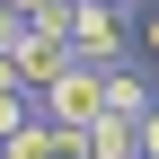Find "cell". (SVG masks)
Wrapping results in <instances>:
<instances>
[{
  "mask_svg": "<svg viewBox=\"0 0 159 159\" xmlns=\"http://www.w3.org/2000/svg\"><path fill=\"white\" fill-rule=\"evenodd\" d=\"M124 44H133V9H115V0H71V62L106 71V62H124Z\"/></svg>",
  "mask_w": 159,
  "mask_h": 159,
  "instance_id": "obj_1",
  "label": "cell"
},
{
  "mask_svg": "<svg viewBox=\"0 0 159 159\" xmlns=\"http://www.w3.org/2000/svg\"><path fill=\"white\" fill-rule=\"evenodd\" d=\"M27 97H35V115H44V124H62V133H89V124H97V71H89V62L53 71L44 89H27Z\"/></svg>",
  "mask_w": 159,
  "mask_h": 159,
  "instance_id": "obj_2",
  "label": "cell"
},
{
  "mask_svg": "<svg viewBox=\"0 0 159 159\" xmlns=\"http://www.w3.org/2000/svg\"><path fill=\"white\" fill-rule=\"evenodd\" d=\"M150 106H159V89H150L142 71H124V62H106V71H97V115H124V124H142Z\"/></svg>",
  "mask_w": 159,
  "mask_h": 159,
  "instance_id": "obj_3",
  "label": "cell"
},
{
  "mask_svg": "<svg viewBox=\"0 0 159 159\" xmlns=\"http://www.w3.org/2000/svg\"><path fill=\"white\" fill-rule=\"evenodd\" d=\"M80 150H89V159H142V150H133V124H124V115H97V124L80 133Z\"/></svg>",
  "mask_w": 159,
  "mask_h": 159,
  "instance_id": "obj_4",
  "label": "cell"
},
{
  "mask_svg": "<svg viewBox=\"0 0 159 159\" xmlns=\"http://www.w3.org/2000/svg\"><path fill=\"white\" fill-rule=\"evenodd\" d=\"M0 159H53V124H44V115H27L18 133H0Z\"/></svg>",
  "mask_w": 159,
  "mask_h": 159,
  "instance_id": "obj_5",
  "label": "cell"
},
{
  "mask_svg": "<svg viewBox=\"0 0 159 159\" xmlns=\"http://www.w3.org/2000/svg\"><path fill=\"white\" fill-rule=\"evenodd\" d=\"M133 150H142V159H159V106L142 115V124H133Z\"/></svg>",
  "mask_w": 159,
  "mask_h": 159,
  "instance_id": "obj_6",
  "label": "cell"
},
{
  "mask_svg": "<svg viewBox=\"0 0 159 159\" xmlns=\"http://www.w3.org/2000/svg\"><path fill=\"white\" fill-rule=\"evenodd\" d=\"M18 124H27V89H9V97H0V133H18Z\"/></svg>",
  "mask_w": 159,
  "mask_h": 159,
  "instance_id": "obj_7",
  "label": "cell"
},
{
  "mask_svg": "<svg viewBox=\"0 0 159 159\" xmlns=\"http://www.w3.org/2000/svg\"><path fill=\"white\" fill-rule=\"evenodd\" d=\"M18 35H27V18H18L9 0H0V53H18Z\"/></svg>",
  "mask_w": 159,
  "mask_h": 159,
  "instance_id": "obj_8",
  "label": "cell"
},
{
  "mask_svg": "<svg viewBox=\"0 0 159 159\" xmlns=\"http://www.w3.org/2000/svg\"><path fill=\"white\" fill-rule=\"evenodd\" d=\"M133 35H142V53H159V9H150V18H133Z\"/></svg>",
  "mask_w": 159,
  "mask_h": 159,
  "instance_id": "obj_9",
  "label": "cell"
},
{
  "mask_svg": "<svg viewBox=\"0 0 159 159\" xmlns=\"http://www.w3.org/2000/svg\"><path fill=\"white\" fill-rule=\"evenodd\" d=\"M9 89H27V80H18V62H9V53H0V97H9Z\"/></svg>",
  "mask_w": 159,
  "mask_h": 159,
  "instance_id": "obj_10",
  "label": "cell"
},
{
  "mask_svg": "<svg viewBox=\"0 0 159 159\" xmlns=\"http://www.w3.org/2000/svg\"><path fill=\"white\" fill-rule=\"evenodd\" d=\"M9 9H18V18H35V9H53V0H9Z\"/></svg>",
  "mask_w": 159,
  "mask_h": 159,
  "instance_id": "obj_11",
  "label": "cell"
},
{
  "mask_svg": "<svg viewBox=\"0 0 159 159\" xmlns=\"http://www.w3.org/2000/svg\"><path fill=\"white\" fill-rule=\"evenodd\" d=\"M115 9H133V0H115Z\"/></svg>",
  "mask_w": 159,
  "mask_h": 159,
  "instance_id": "obj_12",
  "label": "cell"
}]
</instances>
